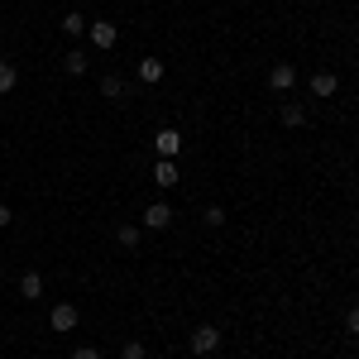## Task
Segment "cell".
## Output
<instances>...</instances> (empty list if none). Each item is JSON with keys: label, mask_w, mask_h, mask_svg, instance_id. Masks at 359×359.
<instances>
[{"label": "cell", "mask_w": 359, "mask_h": 359, "mask_svg": "<svg viewBox=\"0 0 359 359\" xmlns=\"http://www.w3.org/2000/svg\"><path fill=\"white\" fill-rule=\"evenodd\" d=\"M154 154H158V158H177V154H182V135H177V130H158V135H154Z\"/></svg>", "instance_id": "cell-1"}, {"label": "cell", "mask_w": 359, "mask_h": 359, "mask_svg": "<svg viewBox=\"0 0 359 359\" xmlns=\"http://www.w3.org/2000/svg\"><path fill=\"white\" fill-rule=\"evenodd\" d=\"M216 345H221V331L216 326H196L192 331V355H211Z\"/></svg>", "instance_id": "cell-2"}, {"label": "cell", "mask_w": 359, "mask_h": 359, "mask_svg": "<svg viewBox=\"0 0 359 359\" xmlns=\"http://www.w3.org/2000/svg\"><path fill=\"white\" fill-rule=\"evenodd\" d=\"M86 39H91L96 48H115V25L111 20H96V25L86 29Z\"/></svg>", "instance_id": "cell-3"}, {"label": "cell", "mask_w": 359, "mask_h": 359, "mask_svg": "<svg viewBox=\"0 0 359 359\" xmlns=\"http://www.w3.org/2000/svg\"><path fill=\"white\" fill-rule=\"evenodd\" d=\"M53 331H77V306H72V302H57L53 306Z\"/></svg>", "instance_id": "cell-4"}, {"label": "cell", "mask_w": 359, "mask_h": 359, "mask_svg": "<svg viewBox=\"0 0 359 359\" xmlns=\"http://www.w3.org/2000/svg\"><path fill=\"white\" fill-rule=\"evenodd\" d=\"M292 82H297V67H292V62H278L273 72H269V86H273V91H287Z\"/></svg>", "instance_id": "cell-5"}, {"label": "cell", "mask_w": 359, "mask_h": 359, "mask_svg": "<svg viewBox=\"0 0 359 359\" xmlns=\"http://www.w3.org/2000/svg\"><path fill=\"white\" fill-rule=\"evenodd\" d=\"M144 225H149V230H168V225H172V211H168L163 201H154V206L144 211Z\"/></svg>", "instance_id": "cell-6"}, {"label": "cell", "mask_w": 359, "mask_h": 359, "mask_svg": "<svg viewBox=\"0 0 359 359\" xmlns=\"http://www.w3.org/2000/svg\"><path fill=\"white\" fill-rule=\"evenodd\" d=\"M335 86H340L335 72H311V96H335Z\"/></svg>", "instance_id": "cell-7"}, {"label": "cell", "mask_w": 359, "mask_h": 359, "mask_svg": "<svg viewBox=\"0 0 359 359\" xmlns=\"http://www.w3.org/2000/svg\"><path fill=\"white\" fill-rule=\"evenodd\" d=\"M154 182H158V187H177V168H172V158H158V163H154Z\"/></svg>", "instance_id": "cell-8"}, {"label": "cell", "mask_w": 359, "mask_h": 359, "mask_svg": "<svg viewBox=\"0 0 359 359\" xmlns=\"http://www.w3.org/2000/svg\"><path fill=\"white\" fill-rule=\"evenodd\" d=\"M101 91H106V96H111V101H125V96H130V82H125V77H101Z\"/></svg>", "instance_id": "cell-9"}, {"label": "cell", "mask_w": 359, "mask_h": 359, "mask_svg": "<svg viewBox=\"0 0 359 359\" xmlns=\"http://www.w3.org/2000/svg\"><path fill=\"white\" fill-rule=\"evenodd\" d=\"M139 82H163V62L158 57H144L139 62Z\"/></svg>", "instance_id": "cell-10"}, {"label": "cell", "mask_w": 359, "mask_h": 359, "mask_svg": "<svg viewBox=\"0 0 359 359\" xmlns=\"http://www.w3.org/2000/svg\"><path fill=\"white\" fill-rule=\"evenodd\" d=\"M62 72H67V77H82V72H86V53H82V48H72V53L62 57Z\"/></svg>", "instance_id": "cell-11"}, {"label": "cell", "mask_w": 359, "mask_h": 359, "mask_svg": "<svg viewBox=\"0 0 359 359\" xmlns=\"http://www.w3.org/2000/svg\"><path fill=\"white\" fill-rule=\"evenodd\" d=\"M20 297H29V302H34V297H43V278L25 273V278H20Z\"/></svg>", "instance_id": "cell-12"}, {"label": "cell", "mask_w": 359, "mask_h": 359, "mask_svg": "<svg viewBox=\"0 0 359 359\" xmlns=\"http://www.w3.org/2000/svg\"><path fill=\"white\" fill-rule=\"evenodd\" d=\"M86 29H91V25H86V20L77 15V10H72V15H62V34H72V39H82Z\"/></svg>", "instance_id": "cell-13"}, {"label": "cell", "mask_w": 359, "mask_h": 359, "mask_svg": "<svg viewBox=\"0 0 359 359\" xmlns=\"http://www.w3.org/2000/svg\"><path fill=\"white\" fill-rule=\"evenodd\" d=\"M15 82H20L15 62H0V96H5V91H15Z\"/></svg>", "instance_id": "cell-14"}, {"label": "cell", "mask_w": 359, "mask_h": 359, "mask_svg": "<svg viewBox=\"0 0 359 359\" xmlns=\"http://www.w3.org/2000/svg\"><path fill=\"white\" fill-rule=\"evenodd\" d=\"M115 240H120L125 249H135L139 245V230H135V225H120V230H115Z\"/></svg>", "instance_id": "cell-15"}, {"label": "cell", "mask_w": 359, "mask_h": 359, "mask_svg": "<svg viewBox=\"0 0 359 359\" xmlns=\"http://www.w3.org/2000/svg\"><path fill=\"white\" fill-rule=\"evenodd\" d=\"M283 125H306V111L302 106H283Z\"/></svg>", "instance_id": "cell-16"}, {"label": "cell", "mask_w": 359, "mask_h": 359, "mask_svg": "<svg viewBox=\"0 0 359 359\" xmlns=\"http://www.w3.org/2000/svg\"><path fill=\"white\" fill-rule=\"evenodd\" d=\"M201 221L211 225V230H221V225H225V206H206V216H201Z\"/></svg>", "instance_id": "cell-17"}, {"label": "cell", "mask_w": 359, "mask_h": 359, "mask_svg": "<svg viewBox=\"0 0 359 359\" xmlns=\"http://www.w3.org/2000/svg\"><path fill=\"white\" fill-rule=\"evenodd\" d=\"M345 331L359 335V306H350V311H345Z\"/></svg>", "instance_id": "cell-18"}, {"label": "cell", "mask_w": 359, "mask_h": 359, "mask_svg": "<svg viewBox=\"0 0 359 359\" xmlns=\"http://www.w3.org/2000/svg\"><path fill=\"white\" fill-rule=\"evenodd\" d=\"M125 359H144V345H139V340H130V345H125Z\"/></svg>", "instance_id": "cell-19"}, {"label": "cell", "mask_w": 359, "mask_h": 359, "mask_svg": "<svg viewBox=\"0 0 359 359\" xmlns=\"http://www.w3.org/2000/svg\"><path fill=\"white\" fill-rule=\"evenodd\" d=\"M72 359H101V355H96L91 345H82V350H72Z\"/></svg>", "instance_id": "cell-20"}, {"label": "cell", "mask_w": 359, "mask_h": 359, "mask_svg": "<svg viewBox=\"0 0 359 359\" xmlns=\"http://www.w3.org/2000/svg\"><path fill=\"white\" fill-rule=\"evenodd\" d=\"M0 225H10V206H0Z\"/></svg>", "instance_id": "cell-21"}, {"label": "cell", "mask_w": 359, "mask_h": 359, "mask_svg": "<svg viewBox=\"0 0 359 359\" xmlns=\"http://www.w3.org/2000/svg\"><path fill=\"white\" fill-rule=\"evenodd\" d=\"M355 225H359V216H355Z\"/></svg>", "instance_id": "cell-22"}]
</instances>
